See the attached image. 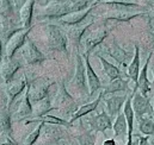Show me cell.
Wrapping results in <instances>:
<instances>
[{
	"label": "cell",
	"mask_w": 154,
	"mask_h": 145,
	"mask_svg": "<svg viewBox=\"0 0 154 145\" xmlns=\"http://www.w3.org/2000/svg\"><path fill=\"white\" fill-rule=\"evenodd\" d=\"M151 70H152V74H153V80H152V87L154 89V62L151 64Z\"/></svg>",
	"instance_id": "obj_40"
},
{
	"label": "cell",
	"mask_w": 154,
	"mask_h": 145,
	"mask_svg": "<svg viewBox=\"0 0 154 145\" xmlns=\"http://www.w3.org/2000/svg\"><path fill=\"white\" fill-rule=\"evenodd\" d=\"M153 107H154V98H153Z\"/></svg>",
	"instance_id": "obj_46"
},
{
	"label": "cell",
	"mask_w": 154,
	"mask_h": 145,
	"mask_svg": "<svg viewBox=\"0 0 154 145\" xmlns=\"http://www.w3.org/2000/svg\"><path fill=\"white\" fill-rule=\"evenodd\" d=\"M20 1H22V0H16V4H18V2H20ZM25 1H26V0H23V4H24Z\"/></svg>",
	"instance_id": "obj_43"
},
{
	"label": "cell",
	"mask_w": 154,
	"mask_h": 145,
	"mask_svg": "<svg viewBox=\"0 0 154 145\" xmlns=\"http://www.w3.org/2000/svg\"><path fill=\"white\" fill-rule=\"evenodd\" d=\"M88 0H50L45 6L42 7L39 18H53L59 19L71 12L86 8Z\"/></svg>",
	"instance_id": "obj_1"
},
{
	"label": "cell",
	"mask_w": 154,
	"mask_h": 145,
	"mask_svg": "<svg viewBox=\"0 0 154 145\" xmlns=\"http://www.w3.org/2000/svg\"><path fill=\"white\" fill-rule=\"evenodd\" d=\"M13 2H14V4H16V0H13Z\"/></svg>",
	"instance_id": "obj_47"
},
{
	"label": "cell",
	"mask_w": 154,
	"mask_h": 145,
	"mask_svg": "<svg viewBox=\"0 0 154 145\" xmlns=\"http://www.w3.org/2000/svg\"><path fill=\"white\" fill-rule=\"evenodd\" d=\"M139 130L143 136L154 137V118L152 117H142L137 119Z\"/></svg>",
	"instance_id": "obj_31"
},
{
	"label": "cell",
	"mask_w": 154,
	"mask_h": 145,
	"mask_svg": "<svg viewBox=\"0 0 154 145\" xmlns=\"http://www.w3.org/2000/svg\"><path fill=\"white\" fill-rule=\"evenodd\" d=\"M87 123H88L91 130L94 131V132L105 133L106 130L112 129V119L106 113V111H102L99 114L91 117L87 120Z\"/></svg>",
	"instance_id": "obj_16"
},
{
	"label": "cell",
	"mask_w": 154,
	"mask_h": 145,
	"mask_svg": "<svg viewBox=\"0 0 154 145\" xmlns=\"http://www.w3.org/2000/svg\"><path fill=\"white\" fill-rule=\"evenodd\" d=\"M96 135L97 132L90 130V131H85L84 133H81L80 136L77 137V141L79 145H96Z\"/></svg>",
	"instance_id": "obj_32"
},
{
	"label": "cell",
	"mask_w": 154,
	"mask_h": 145,
	"mask_svg": "<svg viewBox=\"0 0 154 145\" xmlns=\"http://www.w3.org/2000/svg\"><path fill=\"white\" fill-rule=\"evenodd\" d=\"M133 109H134V114L135 118H142V117H152L154 118V107L151 102L149 96H145L142 95L140 92H137L136 88L133 89Z\"/></svg>",
	"instance_id": "obj_4"
},
{
	"label": "cell",
	"mask_w": 154,
	"mask_h": 145,
	"mask_svg": "<svg viewBox=\"0 0 154 145\" xmlns=\"http://www.w3.org/2000/svg\"><path fill=\"white\" fill-rule=\"evenodd\" d=\"M44 1H45V2H47V4H48V2H49V1H50V0H44Z\"/></svg>",
	"instance_id": "obj_44"
},
{
	"label": "cell",
	"mask_w": 154,
	"mask_h": 145,
	"mask_svg": "<svg viewBox=\"0 0 154 145\" xmlns=\"http://www.w3.org/2000/svg\"><path fill=\"white\" fill-rule=\"evenodd\" d=\"M96 5H91V6H87L86 8H82V10H79V11H74V12H71L59 19H56V22L63 26H68V25H74V24H78V23H81L84 22L88 13L92 11V8L94 7Z\"/></svg>",
	"instance_id": "obj_19"
},
{
	"label": "cell",
	"mask_w": 154,
	"mask_h": 145,
	"mask_svg": "<svg viewBox=\"0 0 154 145\" xmlns=\"http://www.w3.org/2000/svg\"><path fill=\"white\" fill-rule=\"evenodd\" d=\"M1 55L2 52H1V38H0V61H1Z\"/></svg>",
	"instance_id": "obj_42"
},
{
	"label": "cell",
	"mask_w": 154,
	"mask_h": 145,
	"mask_svg": "<svg viewBox=\"0 0 154 145\" xmlns=\"http://www.w3.org/2000/svg\"><path fill=\"white\" fill-rule=\"evenodd\" d=\"M98 2L100 4H106V5H122V6H141L139 4V0H94L92 4L97 5Z\"/></svg>",
	"instance_id": "obj_34"
},
{
	"label": "cell",
	"mask_w": 154,
	"mask_h": 145,
	"mask_svg": "<svg viewBox=\"0 0 154 145\" xmlns=\"http://www.w3.org/2000/svg\"><path fill=\"white\" fill-rule=\"evenodd\" d=\"M125 145H134L133 144V137H128V141H127Z\"/></svg>",
	"instance_id": "obj_41"
},
{
	"label": "cell",
	"mask_w": 154,
	"mask_h": 145,
	"mask_svg": "<svg viewBox=\"0 0 154 145\" xmlns=\"http://www.w3.org/2000/svg\"><path fill=\"white\" fill-rule=\"evenodd\" d=\"M129 89V81L124 80L123 77H117L115 80H111L110 83L102 90L103 96L104 95H110V94H117L119 92H128Z\"/></svg>",
	"instance_id": "obj_25"
},
{
	"label": "cell",
	"mask_w": 154,
	"mask_h": 145,
	"mask_svg": "<svg viewBox=\"0 0 154 145\" xmlns=\"http://www.w3.org/2000/svg\"><path fill=\"white\" fill-rule=\"evenodd\" d=\"M20 55L24 58L26 64H38L44 62L45 56L39 51V49L36 46V44L31 39H26L25 44L20 49Z\"/></svg>",
	"instance_id": "obj_12"
},
{
	"label": "cell",
	"mask_w": 154,
	"mask_h": 145,
	"mask_svg": "<svg viewBox=\"0 0 154 145\" xmlns=\"http://www.w3.org/2000/svg\"><path fill=\"white\" fill-rule=\"evenodd\" d=\"M147 8H148V13H147L148 25H149V28H154V0H149Z\"/></svg>",
	"instance_id": "obj_36"
},
{
	"label": "cell",
	"mask_w": 154,
	"mask_h": 145,
	"mask_svg": "<svg viewBox=\"0 0 154 145\" xmlns=\"http://www.w3.org/2000/svg\"><path fill=\"white\" fill-rule=\"evenodd\" d=\"M140 72H141V68H140V48L137 44H134V57L127 68V77H129L136 84L137 80H139Z\"/></svg>",
	"instance_id": "obj_22"
},
{
	"label": "cell",
	"mask_w": 154,
	"mask_h": 145,
	"mask_svg": "<svg viewBox=\"0 0 154 145\" xmlns=\"http://www.w3.org/2000/svg\"><path fill=\"white\" fill-rule=\"evenodd\" d=\"M128 99V94H110L108 98L104 99L106 113L110 115L111 119H116V117L121 113V109L124 106L125 101Z\"/></svg>",
	"instance_id": "obj_17"
},
{
	"label": "cell",
	"mask_w": 154,
	"mask_h": 145,
	"mask_svg": "<svg viewBox=\"0 0 154 145\" xmlns=\"http://www.w3.org/2000/svg\"><path fill=\"white\" fill-rule=\"evenodd\" d=\"M112 130L115 133V137L118 138L121 142L127 143L128 141V124H127V119L123 114V112H121L117 117H116L115 121L112 124Z\"/></svg>",
	"instance_id": "obj_23"
},
{
	"label": "cell",
	"mask_w": 154,
	"mask_h": 145,
	"mask_svg": "<svg viewBox=\"0 0 154 145\" xmlns=\"http://www.w3.org/2000/svg\"><path fill=\"white\" fill-rule=\"evenodd\" d=\"M104 51L108 54V56H110L115 61L118 66L124 67L127 64V61L129 58V52L125 49H123L115 39L110 44L104 46Z\"/></svg>",
	"instance_id": "obj_18"
},
{
	"label": "cell",
	"mask_w": 154,
	"mask_h": 145,
	"mask_svg": "<svg viewBox=\"0 0 154 145\" xmlns=\"http://www.w3.org/2000/svg\"><path fill=\"white\" fill-rule=\"evenodd\" d=\"M31 28L24 29L20 28L19 30H17L16 32H13V35L8 37L7 42H6V46H5V57H13V55L16 54V51L18 49H22V46L25 44L26 39H28V35L30 32Z\"/></svg>",
	"instance_id": "obj_7"
},
{
	"label": "cell",
	"mask_w": 154,
	"mask_h": 145,
	"mask_svg": "<svg viewBox=\"0 0 154 145\" xmlns=\"http://www.w3.org/2000/svg\"><path fill=\"white\" fill-rule=\"evenodd\" d=\"M0 133L6 138H11L12 135V120L8 109L0 111Z\"/></svg>",
	"instance_id": "obj_27"
},
{
	"label": "cell",
	"mask_w": 154,
	"mask_h": 145,
	"mask_svg": "<svg viewBox=\"0 0 154 145\" xmlns=\"http://www.w3.org/2000/svg\"><path fill=\"white\" fill-rule=\"evenodd\" d=\"M47 43L50 49L67 54L68 38L65 30L57 24H48L45 26Z\"/></svg>",
	"instance_id": "obj_3"
},
{
	"label": "cell",
	"mask_w": 154,
	"mask_h": 145,
	"mask_svg": "<svg viewBox=\"0 0 154 145\" xmlns=\"http://www.w3.org/2000/svg\"><path fill=\"white\" fill-rule=\"evenodd\" d=\"M82 58H84V62H85V68H86V77H87V86H88V95L92 96L98 89H100L102 87V83H100V80L98 77V75L94 72L90 61H88V55H85V54H81Z\"/></svg>",
	"instance_id": "obj_20"
},
{
	"label": "cell",
	"mask_w": 154,
	"mask_h": 145,
	"mask_svg": "<svg viewBox=\"0 0 154 145\" xmlns=\"http://www.w3.org/2000/svg\"><path fill=\"white\" fill-rule=\"evenodd\" d=\"M12 105L14 107L13 117L16 120H22L32 115V104L29 98V86H26L24 92L18 96V100H16Z\"/></svg>",
	"instance_id": "obj_8"
},
{
	"label": "cell",
	"mask_w": 154,
	"mask_h": 145,
	"mask_svg": "<svg viewBox=\"0 0 154 145\" xmlns=\"http://www.w3.org/2000/svg\"><path fill=\"white\" fill-rule=\"evenodd\" d=\"M12 12V6L8 0H0V16L8 18Z\"/></svg>",
	"instance_id": "obj_35"
},
{
	"label": "cell",
	"mask_w": 154,
	"mask_h": 145,
	"mask_svg": "<svg viewBox=\"0 0 154 145\" xmlns=\"http://www.w3.org/2000/svg\"><path fill=\"white\" fill-rule=\"evenodd\" d=\"M135 137L139 139V143L137 145H148L149 144V137L148 136H141V135H139V133H136L135 135Z\"/></svg>",
	"instance_id": "obj_37"
},
{
	"label": "cell",
	"mask_w": 154,
	"mask_h": 145,
	"mask_svg": "<svg viewBox=\"0 0 154 145\" xmlns=\"http://www.w3.org/2000/svg\"><path fill=\"white\" fill-rule=\"evenodd\" d=\"M42 127H43V123H39L38 125L36 126L35 130H32L24 139V145H34L38 142L41 132H42Z\"/></svg>",
	"instance_id": "obj_33"
},
{
	"label": "cell",
	"mask_w": 154,
	"mask_h": 145,
	"mask_svg": "<svg viewBox=\"0 0 154 145\" xmlns=\"http://www.w3.org/2000/svg\"><path fill=\"white\" fill-rule=\"evenodd\" d=\"M114 8L105 12L103 18L106 20H115L118 23H129L137 17H147V6H122L112 5Z\"/></svg>",
	"instance_id": "obj_2"
},
{
	"label": "cell",
	"mask_w": 154,
	"mask_h": 145,
	"mask_svg": "<svg viewBox=\"0 0 154 145\" xmlns=\"http://www.w3.org/2000/svg\"><path fill=\"white\" fill-rule=\"evenodd\" d=\"M34 4L35 0H26L23 6L19 10V19L22 28L28 29L31 28V19H32V13H34Z\"/></svg>",
	"instance_id": "obj_24"
},
{
	"label": "cell",
	"mask_w": 154,
	"mask_h": 145,
	"mask_svg": "<svg viewBox=\"0 0 154 145\" xmlns=\"http://www.w3.org/2000/svg\"><path fill=\"white\" fill-rule=\"evenodd\" d=\"M51 105H53V109H75V102H74V99L73 96L68 93V90L66 89V86H65V82H60L59 83V88L51 100Z\"/></svg>",
	"instance_id": "obj_9"
},
{
	"label": "cell",
	"mask_w": 154,
	"mask_h": 145,
	"mask_svg": "<svg viewBox=\"0 0 154 145\" xmlns=\"http://www.w3.org/2000/svg\"><path fill=\"white\" fill-rule=\"evenodd\" d=\"M63 130L60 125H50V124H43L42 132L39 136L41 143L39 145H55L57 144L63 138ZM38 139V141H39Z\"/></svg>",
	"instance_id": "obj_10"
},
{
	"label": "cell",
	"mask_w": 154,
	"mask_h": 145,
	"mask_svg": "<svg viewBox=\"0 0 154 145\" xmlns=\"http://www.w3.org/2000/svg\"><path fill=\"white\" fill-rule=\"evenodd\" d=\"M110 31H111V29L109 30L105 26H102V28H98V29L91 31L85 37H82V39H81V43H82V46H84V52L82 54L90 55V52L93 49H96L99 44H102L106 39Z\"/></svg>",
	"instance_id": "obj_6"
},
{
	"label": "cell",
	"mask_w": 154,
	"mask_h": 145,
	"mask_svg": "<svg viewBox=\"0 0 154 145\" xmlns=\"http://www.w3.org/2000/svg\"><path fill=\"white\" fill-rule=\"evenodd\" d=\"M26 86H28V80L25 75H23L22 77L17 80H11L10 82L6 83L5 93L7 96V109L8 111H10V107L12 106V104L16 101V99L24 92Z\"/></svg>",
	"instance_id": "obj_11"
},
{
	"label": "cell",
	"mask_w": 154,
	"mask_h": 145,
	"mask_svg": "<svg viewBox=\"0 0 154 145\" xmlns=\"http://www.w3.org/2000/svg\"><path fill=\"white\" fill-rule=\"evenodd\" d=\"M43 123V124H50V125H60V126H72V124L69 121H66L65 119L62 118H57V117H54V115H43V117H39V118H34V119H29L25 121V124H31V123Z\"/></svg>",
	"instance_id": "obj_28"
},
{
	"label": "cell",
	"mask_w": 154,
	"mask_h": 145,
	"mask_svg": "<svg viewBox=\"0 0 154 145\" xmlns=\"http://www.w3.org/2000/svg\"><path fill=\"white\" fill-rule=\"evenodd\" d=\"M103 145H116V142L115 139H106V141H104Z\"/></svg>",
	"instance_id": "obj_38"
},
{
	"label": "cell",
	"mask_w": 154,
	"mask_h": 145,
	"mask_svg": "<svg viewBox=\"0 0 154 145\" xmlns=\"http://www.w3.org/2000/svg\"><path fill=\"white\" fill-rule=\"evenodd\" d=\"M153 51L149 52L146 62H145V66L142 67L140 75H139V80H137V83L135 84V88L137 89V92H140L142 95L145 96H149V93L152 90V82L148 80V76H147V72H148V67L151 64V61H152V57H153Z\"/></svg>",
	"instance_id": "obj_15"
},
{
	"label": "cell",
	"mask_w": 154,
	"mask_h": 145,
	"mask_svg": "<svg viewBox=\"0 0 154 145\" xmlns=\"http://www.w3.org/2000/svg\"><path fill=\"white\" fill-rule=\"evenodd\" d=\"M73 84L77 87L81 93L88 94V86H87V77H86V68L82 56L77 55L75 61V72L73 76Z\"/></svg>",
	"instance_id": "obj_14"
},
{
	"label": "cell",
	"mask_w": 154,
	"mask_h": 145,
	"mask_svg": "<svg viewBox=\"0 0 154 145\" xmlns=\"http://www.w3.org/2000/svg\"><path fill=\"white\" fill-rule=\"evenodd\" d=\"M97 57L99 58V61H100V63L103 66V70L105 72V75L110 78V81L115 80L117 77H121V69H119V67H117L115 64L110 63L109 61H106L102 55H97Z\"/></svg>",
	"instance_id": "obj_30"
},
{
	"label": "cell",
	"mask_w": 154,
	"mask_h": 145,
	"mask_svg": "<svg viewBox=\"0 0 154 145\" xmlns=\"http://www.w3.org/2000/svg\"><path fill=\"white\" fill-rule=\"evenodd\" d=\"M54 84L53 81L45 78V77H39L34 80L31 83H28L29 86V98L31 104H35L39 100H43L48 98L50 87Z\"/></svg>",
	"instance_id": "obj_5"
},
{
	"label": "cell",
	"mask_w": 154,
	"mask_h": 145,
	"mask_svg": "<svg viewBox=\"0 0 154 145\" xmlns=\"http://www.w3.org/2000/svg\"><path fill=\"white\" fill-rule=\"evenodd\" d=\"M102 98H103V93L100 92V93H99V95H98V98H97L96 100H93V101H91V102H88V104H86V105L80 106V107H79V108H78L77 111L72 114L69 123H71V124H73V121H75V120H78V119H80V118H82V117L87 115L88 113H91V112L96 111V108L98 107V105H99V102H100V100H102Z\"/></svg>",
	"instance_id": "obj_26"
},
{
	"label": "cell",
	"mask_w": 154,
	"mask_h": 145,
	"mask_svg": "<svg viewBox=\"0 0 154 145\" xmlns=\"http://www.w3.org/2000/svg\"><path fill=\"white\" fill-rule=\"evenodd\" d=\"M53 109V105L49 98H45L43 100H39L37 102L32 104V115L35 118H39L43 115H47L49 111Z\"/></svg>",
	"instance_id": "obj_29"
},
{
	"label": "cell",
	"mask_w": 154,
	"mask_h": 145,
	"mask_svg": "<svg viewBox=\"0 0 154 145\" xmlns=\"http://www.w3.org/2000/svg\"><path fill=\"white\" fill-rule=\"evenodd\" d=\"M19 68H20V63L17 60H14L13 57L11 58L5 57L0 62V76L4 80V82L5 83L10 82Z\"/></svg>",
	"instance_id": "obj_21"
},
{
	"label": "cell",
	"mask_w": 154,
	"mask_h": 145,
	"mask_svg": "<svg viewBox=\"0 0 154 145\" xmlns=\"http://www.w3.org/2000/svg\"><path fill=\"white\" fill-rule=\"evenodd\" d=\"M151 145H154V141L153 142H151Z\"/></svg>",
	"instance_id": "obj_45"
},
{
	"label": "cell",
	"mask_w": 154,
	"mask_h": 145,
	"mask_svg": "<svg viewBox=\"0 0 154 145\" xmlns=\"http://www.w3.org/2000/svg\"><path fill=\"white\" fill-rule=\"evenodd\" d=\"M0 145H16L12 141H11V138H6V142L5 143H2V144Z\"/></svg>",
	"instance_id": "obj_39"
},
{
	"label": "cell",
	"mask_w": 154,
	"mask_h": 145,
	"mask_svg": "<svg viewBox=\"0 0 154 145\" xmlns=\"http://www.w3.org/2000/svg\"><path fill=\"white\" fill-rule=\"evenodd\" d=\"M93 23H94V19H93V18H90L88 20L85 19L84 22L74 24V25L65 26L63 30H65V32H66V35H67L68 40H71L73 44L78 45V44L81 42V39H82L84 35H85L86 30H87Z\"/></svg>",
	"instance_id": "obj_13"
}]
</instances>
